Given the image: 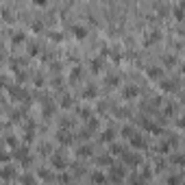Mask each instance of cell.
<instances>
[{"label":"cell","mask_w":185,"mask_h":185,"mask_svg":"<svg viewBox=\"0 0 185 185\" xmlns=\"http://www.w3.org/2000/svg\"><path fill=\"white\" fill-rule=\"evenodd\" d=\"M22 183L24 185H35V179L33 176H22Z\"/></svg>","instance_id":"10"},{"label":"cell","mask_w":185,"mask_h":185,"mask_svg":"<svg viewBox=\"0 0 185 185\" xmlns=\"http://www.w3.org/2000/svg\"><path fill=\"white\" fill-rule=\"evenodd\" d=\"M91 179H94V183H105V176H102L100 172H96V174L91 176Z\"/></svg>","instance_id":"11"},{"label":"cell","mask_w":185,"mask_h":185,"mask_svg":"<svg viewBox=\"0 0 185 185\" xmlns=\"http://www.w3.org/2000/svg\"><path fill=\"white\" fill-rule=\"evenodd\" d=\"M94 94H96V89H87V91H85L83 96H85V98H91V96H94Z\"/></svg>","instance_id":"18"},{"label":"cell","mask_w":185,"mask_h":185,"mask_svg":"<svg viewBox=\"0 0 185 185\" xmlns=\"http://www.w3.org/2000/svg\"><path fill=\"white\" fill-rule=\"evenodd\" d=\"M111 174H113V179H122V168H113Z\"/></svg>","instance_id":"8"},{"label":"cell","mask_w":185,"mask_h":185,"mask_svg":"<svg viewBox=\"0 0 185 185\" xmlns=\"http://www.w3.org/2000/svg\"><path fill=\"white\" fill-rule=\"evenodd\" d=\"M70 102H72L70 96H63V98H61V105H63V107H70Z\"/></svg>","instance_id":"13"},{"label":"cell","mask_w":185,"mask_h":185,"mask_svg":"<svg viewBox=\"0 0 185 185\" xmlns=\"http://www.w3.org/2000/svg\"><path fill=\"white\" fill-rule=\"evenodd\" d=\"M50 37H52V39H55V41H59V39H61V37H63V35H61V33H57V31H52V33H50Z\"/></svg>","instance_id":"16"},{"label":"cell","mask_w":185,"mask_h":185,"mask_svg":"<svg viewBox=\"0 0 185 185\" xmlns=\"http://www.w3.org/2000/svg\"><path fill=\"white\" fill-rule=\"evenodd\" d=\"M107 83H109V85H118V76H109Z\"/></svg>","instance_id":"17"},{"label":"cell","mask_w":185,"mask_h":185,"mask_svg":"<svg viewBox=\"0 0 185 185\" xmlns=\"http://www.w3.org/2000/svg\"><path fill=\"white\" fill-rule=\"evenodd\" d=\"M131 144H135L137 148H144V146H146V144L142 142V137H137V135H133V137H131Z\"/></svg>","instance_id":"4"},{"label":"cell","mask_w":185,"mask_h":185,"mask_svg":"<svg viewBox=\"0 0 185 185\" xmlns=\"http://www.w3.org/2000/svg\"><path fill=\"white\" fill-rule=\"evenodd\" d=\"M39 176H41V179H46V181H50V179H52V174H50V172H46V170H39Z\"/></svg>","instance_id":"12"},{"label":"cell","mask_w":185,"mask_h":185,"mask_svg":"<svg viewBox=\"0 0 185 185\" xmlns=\"http://www.w3.org/2000/svg\"><path fill=\"white\" fill-rule=\"evenodd\" d=\"M102 137H105V142H109V137H113V131H105Z\"/></svg>","instance_id":"19"},{"label":"cell","mask_w":185,"mask_h":185,"mask_svg":"<svg viewBox=\"0 0 185 185\" xmlns=\"http://www.w3.org/2000/svg\"><path fill=\"white\" fill-rule=\"evenodd\" d=\"M72 31H74V35H76L79 39H83V37L87 35V29H85V26H79V24H76V26H72Z\"/></svg>","instance_id":"3"},{"label":"cell","mask_w":185,"mask_h":185,"mask_svg":"<svg viewBox=\"0 0 185 185\" xmlns=\"http://www.w3.org/2000/svg\"><path fill=\"white\" fill-rule=\"evenodd\" d=\"M91 67H94V72H98V67H102V61L100 59H94V61H91Z\"/></svg>","instance_id":"7"},{"label":"cell","mask_w":185,"mask_h":185,"mask_svg":"<svg viewBox=\"0 0 185 185\" xmlns=\"http://www.w3.org/2000/svg\"><path fill=\"white\" fill-rule=\"evenodd\" d=\"M124 159L129 161V164H137V157L135 155H124Z\"/></svg>","instance_id":"14"},{"label":"cell","mask_w":185,"mask_h":185,"mask_svg":"<svg viewBox=\"0 0 185 185\" xmlns=\"http://www.w3.org/2000/svg\"><path fill=\"white\" fill-rule=\"evenodd\" d=\"M52 164H55V168H65L67 161H65V157L61 159V155H55V157H52Z\"/></svg>","instance_id":"2"},{"label":"cell","mask_w":185,"mask_h":185,"mask_svg":"<svg viewBox=\"0 0 185 185\" xmlns=\"http://www.w3.org/2000/svg\"><path fill=\"white\" fill-rule=\"evenodd\" d=\"M20 41H24V33H15V37H13V44H20Z\"/></svg>","instance_id":"9"},{"label":"cell","mask_w":185,"mask_h":185,"mask_svg":"<svg viewBox=\"0 0 185 185\" xmlns=\"http://www.w3.org/2000/svg\"><path fill=\"white\" fill-rule=\"evenodd\" d=\"M91 152V148L89 146H83V148H79V155H89Z\"/></svg>","instance_id":"15"},{"label":"cell","mask_w":185,"mask_h":185,"mask_svg":"<svg viewBox=\"0 0 185 185\" xmlns=\"http://www.w3.org/2000/svg\"><path fill=\"white\" fill-rule=\"evenodd\" d=\"M31 55H37V44H31Z\"/></svg>","instance_id":"20"},{"label":"cell","mask_w":185,"mask_h":185,"mask_svg":"<svg viewBox=\"0 0 185 185\" xmlns=\"http://www.w3.org/2000/svg\"><path fill=\"white\" fill-rule=\"evenodd\" d=\"M122 96L124 98H133V96H137V87H133V85H129L124 91H122Z\"/></svg>","instance_id":"1"},{"label":"cell","mask_w":185,"mask_h":185,"mask_svg":"<svg viewBox=\"0 0 185 185\" xmlns=\"http://www.w3.org/2000/svg\"><path fill=\"white\" fill-rule=\"evenodd\" d=\"M148 76L159 79V76H161V70H159V67H148Z\"/></svg>","instance_id":"6"},{"label":"cell","mask_w":185,"mask_h":185,"mask_svg":"<svg viewBox=\"0 0 185 185\" xmlns=\"http://www.w3.org/2000/svg\"><path fill=\"white\" fill-rule=\"evenodd\" d=\"M13 176H15V170L13 168H5L2 170V179H13Z\"/></svg>","instance_id":"5"}]
</instances>
